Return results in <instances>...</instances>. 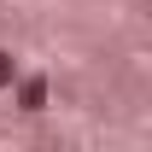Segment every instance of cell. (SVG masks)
<instances>
[{
  "label": "cell",
  "instance_id": "6da1fadb",
  "mask_svg": "<svg viewBox=\"0 0 152 152\" xmlns=\"http://www.w3.org/2000/svg\"><path fill=\"white\" fill-rule=\"evenodd\" d=\"M18 82V111H47V76H12Z\"/></svg>",
  "mask_w": 152,
  "mask_h": 152
},
{
  "label": "cell",
  "instance_id": "7a4b0ae2",
  "mask_svg": "<svg viewBox=\"0 0 152 152\" xmlns=\"http://www.w3.org/2000/svg\"><path fill=\"white\" fill-rule=\"evenodd\" d=\"M12 76H18V64H12V53H0V88H12Z\"/></svg>",
  "mask_w": 152,
  "mask_h": 152
}]
</instances>
